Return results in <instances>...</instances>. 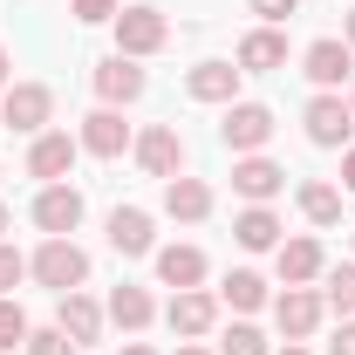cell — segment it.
I'll return each instance as SVG.
<instances>
[{
    "label": "cell",
    "mask_w": 355,
    "mask_h": 355,
    "mask_svg": "<svg viewBox=\"0 0 355 355\" xmlns=\"http://www.w3.org/2000/svg\"><path fill=\"white\" fill-rule=\"evenodd\" d=\"M28 273H35L42 287H55V294H76V287L89 280V253L76 246V239H48L42 253L28 260Z\"/></svg>",
    "instance_id": "obj_1"
},
{
    "label": "cell",
    "mask_w": 355,
    "mask_h": 355,
    "mask_svg": "<svg viewBox=\"0 0 355 355\" xmlns=\"http://www.w3.org/2000/svg\"><path fill=\"white\" fill-rule=\"evenodd\" d=\"M171 42V21L157 14V7H123L116 14V55H157V48Z\"/></svg>",
    "instance_id": "obj_2"
},
{
    "label": "cell",
    "mask_w": 355,
    "mask_h": 355,
    "mask_svg": "<svg viewBox=\"0 0 355 355\" xmlns=\"http://www.w3.org/2000/svg\"><path fill=\"white\" fill-rule=\"evenodd\" d=\"M301 123H308V137L321 144V150H342V144H349V130H355V110L335 96V89H321V96L308 103V116H301Z\"/></svg>",
    "instance_id": "obj_3"
},
{
    "label": "cell",
    "mask_w": 355,
    "mask_h": 355,
    "mask_svg": "<svg viewBox=\"0 0 355 355\" xmlns=\"http://www.w3.org/2000/svg\"><path fill=\"white\" fill-rule=\"evenodd\" d=\"M219 137L232 144V150H239V157H253L266 137H273V110H266V103H225Z\"/></svg>",
    "instance_id": "obj_4"
},
{
    "label": "cell",
    "mask_w": 355,
    "mask_h": 355,
    "mask_svg": "<svg viewBox=\"0 0 355 355\" xmlns=\"http://www.w3.org/2000/svg\"><path fill=\"white\" fill-rule=\"evenodd\" d=\"M35 225H42L48 239H69L83 225V191L76 184H48L42 198H35Z\"/></svg>",
    "instance_id": "obj_5"
},
{
    "label": "cell",
    "mask_w": 355,
    "mask_h": 355,
    "mask_svg": "<svg viewBox=\"0 0 355 355\" xmlns=\"http://www.w3.org/2000/svg\"><path fill=\"white\" fill-rule=\"evenodd\" d=\"M137 164L150 178H178L184 171V137H178L171 123H150V130L137 137Z\"/></svg>",
    "instance_id": "obj_6"
},
{
    "label": "cell",
    "mask_w": 355,
    "mask_h": 355,
    "mask_svg": "<svg viewBox=\"0 0 355 355\" xmlns=\"http://www.w3.org/2000/svg\"><path fill=\"white\" fill-rule=\"evenodd\" d=\"M301 76H308L314 89H342L355 76V48L349 42H314L308 55H301Z\"/></svg>",
    "instance_id": "obj_7"
},
{
    "label": "cell",
    "mask_w": 355,
    "mask_h": 355,
    "mask_svg": "<svg viewBox=\"0 0 355 355\" xmlns=\"http://www.w3.org/2000/svg\"><path fill=\"white\" fill-rule=\"evenodd\" d=\"M48 110H55V96H48L42 83H14V89H7V103H0V123H7V130H35V137H42Z\"/></svg>",
    "instance_id": "obj_8"
},
{
    "label": "cell",
    "mask_w": 355,
    "mask_h": 355,
    "mask_svg": "<svg viewBox=\"0 0 355 355\" xmlns=\"http://www.w3.org/2000/svg\"><path fill=\"white\" fill-rule=\"evenodd\" d=\"M321 308H328V301H321L314 287H287V294L273 301V321H280V335H287V342H301V335L321 328Z\"/></svg>",
    "instance_id": "obj_9"
},
{
    "label": "cell",
    "mask_w": 355,
    "mask_h": 355,
    "mask_svg": "<svg viewBox=\"0 0 355 355\" xmlns=\"http://www.w3.org/2000/svg\"><path fill=\"white\" fill-rule=\"evenodd\" d=\"M96 96H103L110 110H116V103H137V96H144V69H137L130 55H103V62H96Z\"/></svg>",
    "instance_id": "obj_10"
},
{
    "label": "cell",
    "mask_w": 355,
    "mask_h": 355,
    "mask_svg": "<svg viewBox=\"0 0 355 355\" xmlns=\"http://www.w3.org/2000/svg\"><path fill=\"white\" fill-rule=\"evenodd\" d=\"M164 321H171V335H212V321H219V301H212L205 287H184V294H171Z\"/></svg>",
    "instance_id": "obj_11"
},
{
    "label": "cell",
    "mask_w": 355,
    "mask_h": 355,
    "mask_svg": "<svg viewBox=\"0 0 355 355\" xmlns=\"http://www.w3.org/2000/svg\"><path fill=\"white\" fill-rule=\"evenodd\" d=\"M76 137H62V130H42L35 137V150H28V171L35 178H48V184H62V171H76Z\"/></svg>",
    "instance_id": "obj_12"
},
{
    "label": "cell",
    "mask_w": 355,
    "mask_h": 355,
    "mask_svg": "<svg viewBox=\"0 0 355 355\" xmlns=\"http://www.w3.org/2000/svg\"><path fill=\"white\" fill-rule=\"evenodd\" d=\"M280 184H287V171H280L273 157H260V150L232 164V191H239V198H253V205H266V198H273Z\"/></svg>",
    "instance_id": "obj_13"
},
{
    "label": "cell",
    "mask_w": 355,
    "mask_h": 355,
    "mask_svg": "<svg viewBox=\"0 0 355 355\" xmlns=\"http://www.w3.org/2000/svg\"><path fill=\"white\" fill-rule=\"evenodd\" d=\"M83 150H89V157H123V150H130V123H123L116 110L83 116Z\"/></svg>",
    "instance_id": "obj_14"
},
{
    "label": "cell",
    "mask_w": 355,
    "mask_h": 355,
    "mask_svg": "<svg viewBox=\"0 0 355 355\" xmlns=\"http://www.w3.org/2000/svg\"><path fill=\"white\" fill-rule=\"evenodd\" d=\"M110 246H116L123 260L150 253V246H157V232H150V212H137V205H116V212H110Z\"/></svg>",
    "instance_id": "obj_15"
},
{
    "label": "cell",
    "mask_w": 355,
    "mask_h": 355,
    "mask_svg": "<svg viewBox=\"0 0 355 355\" xmlns=\"http://www.w3.org/2000/svg\"><path fill=\"white\" fill-rule=\"evenodd\" d=\"M164 212L184 219V225H198L212 212V184H205V178H164Z\"/></svg>",
    "instance_id": "obj_16"
},
{
    "label": "cell",
    "mask_w": 355,
    "mask_h": 355,
    "mask_svg": "<svg viewBox=\"0 0 355 355\" xmlns=\"http://www.w3.org/2000/svg\"><path fill=\"white\" fill-rule=\"evenodd\" d=\"M55 328H62V335L83 349V342H96V335H103V308H96L83 287H76V294H62V314H55Z\"/></svg>",
    "instance_id": "obj_17"
},
{
    "label": "cell",
    "mask_w": 355,
    "mask_h": 355,
    "mask_svg": "<svg viewBox=\"0 0 355 355\" xmlns=\"http://www.w3.org/2000/svg\"><path fill=\"white\" fill-rule=\"evenodd\" d=\"M287 62V35L280 28H253L246 42H239V76H266V69H280Z\"/></svg>",
    "instance_id": "obj_18"
},
{
    "label": "cell",
    "mask_w": 355,
    "mask_h": 355,
    "mask_svg": "<svg viewBox=\"0 0 355 355\" xmlns=\"http://www.w3.org/2000/svg\"><path fill=\"white\" fill-rule=\"evenodd\" d=\"M184 89H191V103H232L239 96V69L232 62H198L184 76Z\"/></svg>",
    "instance_id": "obj_19"
},
{
    "label": "cell",
    "mask_w": 355,
    "mask_h": 355,
    "mask_svg": "<svg viewBox=\"0 0 355 355\" xmlns=\"http://www.w3.org/2000/svg\"><path fill=\"white\" fill-rule=\"evenodd\" d=\"M157 280L178 287V294L198 287V280H205V253H198V246H164V253H157Z\"/></svg>",
    "instance_id": "obj_20"
},
{
    "label": "cell",
    "mask_w": 355,
    "mask_h": 355,
    "mask_svg": "<svg viewBox=\"0 0 355 355\" xmlns=\"http://www.w3.org/2000/svg\"><path fill=\"white\" fill-rule=\"evenodd\" d=\"M232 239H239L246 253H266V246H280V219H273L266 205H246V212L232 219Z\"/></svg>",
    "instance_id": "obj_21"
},
{
    "label": "cell",
    "mask_w": 355,
    "mask_h": 355,
    "mask_svg": "<svg viewBox=\"0 0 355 355\" xmlns=\"http://www.w3.org/2000/svg\"><path fill=\"white\" fill-rule=\"evenodd\" d=\"M150 314H157V301H150L144 287H130V280L110 294V321H116V328H130V335H137V328H150Z\"/></svg>",
    "instance_id": "obj_22"
},
{
    "label": "cell",
    "mask_w": 355,
    "mask_h": 355,
    "mask_svg": "<svg viewBox=\"0 0 355 355\" xmlns=\"http://www.w3.org/2000/svg\"><path fill=\"white\" fill-rule=\"evenodd\" d=\"M314 273H321V246H314V239H287V246H280V280H287V287H308Z\"/></svg>",
    "instance_id": "obj_23"
},
{
    "label": "cell",
    "mask_w": 355,
    "mask_h": 355,
    "mask_svg": "<svg viewBox=\"0 0 355 355\" xmlns=\"http://www.w3.org/2000/svg\"><path fill=\"white\" fill-rule=\"evenodd\" d=\"M225 301H232V308L239 314H253V308H266V280L260 273H253V266H239V273H225V287H219Z\"/></svg>",
    "instance_id": "obj_24"
},
{
    "label": "cell",
    "mask_w": 355,
    "mask_h": 355,
    "mask_svg": "<svg viewBox=\"0 0 355 355\" xmlns=\"http://www.w3.org/2000/svg\"><path fill=\"white\" fill-rule=\"evenodd\" d=\"M301 212H308L314 225H335L342 219V191H335V184H301Z\"/></svg>",
    "instance_id": "obj_25"
},
{
    "label": "cell",
    "mask_w": 355,
    "mask_h": 355,
    "mask_svg": "<svg viewBox=\"0 0 355 355\" xmlns=\"http://www.w3.org/2000/svg\"><path fill=\"white\" fill-rule=\"evenodd\" d=\"M28 335H35V328H28V314H21L14 301H7V294H0V355L28 349Z\"/></svg>",
    "instance_id": "obj_26"
},
{
    "label": "cell",
    "mask_w": 355,
    "mask_h": 355,
    "mask_svg": "<svg viewBox=\"0 0 355 355\" xmlns=\"http://www.w3.org/2000/svg\"><path fill=\"white\" fill-rule=\"evenodd\" d=\"M328 308L355 314V266H335V273H328Z\"/></svg>",
    "instance_id": "obj_27"
},
{
    "label": "cell",
    "mask_w": 355,
    "mask_h": 355,
    "mask_svg": "<svg viewBox=\"0 0 355 355\" xmlns=\"http://www.w3.org/2000/svg\"><path fill=\"white\" fill-rule=\"evenodd\" d=\"M219 355H266V335H260V328H246V321H239V328H232V335L219 342Z\"/></svg>",
    "instance_id": "obj_28"
},
{
    "label": "cell",
    "mask_w": 355,
    "mask_h": 355,
    "mask_svg": "<svg viewBox=\"0 0 355 355\" xmlns=\"http://www.w3.org/2000/svg\"><path fill=\"white\" fill-rule=\"evenodd\" d=\"M28 355H83V349H76L62 328H35V335H28Z\"/></svg>",
    "instance_id": "obj_29"
},
{
    "label": "cell",
    "mask_w": 355,
    "mask_h": 355,
    "mask_svg": "<svg viewBox=\"0 0 355 355\" xmlns=\"http://www.w3.org/2000/svg\"><path fill=\"white\" fill-rule=\"evenodd\" d=\"M69 14H76V21H116L123 0H69Z\"/></svg>",
    "instance_id": "obj_30"
},
{
    "label": "cell",
    "mask_w": 355,
    "mask_h": 355,
    "mask_svg": "<svg viewBox=\"0 0 355 355\" xmlns=\"http://www.w3.org/2000/svg\"><path fill=\"white\" fill-rule=\"evenodd\" d=\"M21 273H28V260H21L14 246H0V294H7V287H21Z\"/></svg>",
    "instance_id": "obj_31"
},
{
    "label": "cell",
    "mask_w": 355,
    "mask_h": 355,
    "mask_svg": "<svg viewBox=\"0 0 355 355\" xmlns=\"http://www.w3.org/2000/svg\"><path fill=\"white\" fill-rule=\"evenodd\" d=\"M294 7H301V0H253V14H260L266 28H280V21H287Z\"/></svg>",
    "instance_id": "obj_32"
},
{
    "label": "cell",
    "mask_w": 355,
    "mask_h": 355,
    "mask_svg": "<svg viewBox=\"0 0 355 355\" xmlns=\"http://www.w3.org/2000/svg\"><path fill=\"white\" fill-rule=\"evenodd\" d=\"M328 355H355V321H342V328H335V342H328Z\"/></svg>",
    "instance_id": "obj_33"
},
{
    "label": "cell",
    "mask_w": 355,
    "mask_h": 355,
    "mask_svg": "<svg viewBox=\"0 0 355 355\" xmlns=\"http://www.w3.org/2000/svg\"><path fill=\"white\" fill-rule=\"evenodd\" d=\"M342 184H349V191H355V150H349V157H342Z\"/></svg>",
    "instance_id": "obj_34"
},
{
    "label": "cell",
    "mask_w": 355,
    "mask_h": 355,
    "mask_svg": "<svg viewBox=\"0 0 355 355\" xmlns=\"http://www.w3.org/2000/svg\"><path fill=\"white\" fill-rule=\"evenodd\" d=\"M342 42H349V48H355V7H349V21H342Z\"/></svg>",
    "instance_id": "obj_35"
},
{
    "label": "cell",
    "mask_w": 355,
    "mask_h": 355,
    "mask_svg": "<svg viewBox=\"0 0 355 355\" xmlns=\"http://www.w3.org/2000/svg\"><path fill=\"white\" fill-rule=\"evenodd\" d=\"M7 76H14V62H7V55H0V83H7Z\"/></svg>",
    "instance_id": "obj_36"
},
{
    "label": "cell",
    "mask_w": 355,
    "mask_h": 355,
    "mask_svg": "<svg viewBox=\"0 0 355 355\" xmlns=\"http://www.w3.org/2000/svg\"><path fill=\"white\" fill-rule=\"evenodd\" d=\"M123 355H150V349H144V342H130V349H123Z\"/></svg>",
    "instance_id": "obj_37"
},
{
    "label": "cell",
    "mask_w": 355,
    "mask_h": 355,
    "mask_svg": "<svg viewBox=\"0 0 355 355\" xmlns=\"http://www.w3.org/2000/svg\"><path fill=\"white\" fill-rule=\"evenodd\" d=\"M280 355H308V349H294V342H287V349H280Z\"/></svg>",
    "instance_id": "obj_38"
},
{
    "label": "cell",
    "mask_w": 355,
    "mask_h": 355,
    "mask_svg": "<svg viewBox=\"0 0 355 355\" xmlns=\"http://www.w3.org/2000/svg\"><path fill=\"white\" fill-rule=\"evenodd\" d=\"M0 232H7V205H0Z\"/></svg>",
    "instance_id": "obj_39"
},
{
    "label": "cell",
    "mask_w": 355,
    "mask_h": 355,
    "mask_svg": "<svg viewBox=\"0 0 355 355\" xmlns=\"http://www.w3.org/2000/svg\"><path fill=\"white\" fill-rule=\"evenodd\" d=\"M178 355H205V349H178Z\"/></svg>",
    "instance_id": "obj_40"
},
{
    "label": "cell",
    "mask_w": 355,
    "mask_h": 355,
    "mask_svg": "<svg viewBox=\"0 0 355 355\" xmlns=\"http://www.w3.org/2000/svg\"><path fill=\"white\" fill-rule=\"evenodd\" d=\"M349 110H355V103H349Z\"/></svg>",
    "instance_id": "obj_41"
}]
</instances>
